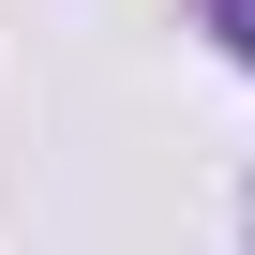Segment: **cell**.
<instances>
[{"mask_svg":"<svg viewBox=\"0 0 255 255\" xmlns=\"http://www.w3.org/2000/svg\"><path fill=\"white\" fill-rule=\"evenodd\" d=\"M240 60H255V0H240Z\"/></svg>","mask_w":255,"mask_h":255,"instance_id":"cell-1","label":"cell"}]
</instances>
